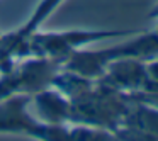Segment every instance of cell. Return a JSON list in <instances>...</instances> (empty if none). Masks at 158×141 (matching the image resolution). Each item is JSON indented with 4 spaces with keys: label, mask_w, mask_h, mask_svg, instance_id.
Here are the masks:
<instances>
[{
    "label": "cell",
    "mask_w": 158,
    "mask_h": 141,
    "mask_svg": "<svg viewBox=\"0 0 158 141\" xmlns=\"http://www.w3.org/2000/svg\"><path fill=\"white\" fill-rule=\"evenodd\" d=\"M158 56V36L151 32H134L127 41L107 46L100 49H80L75 51L61 68L85 77L90 80H99L106 72V66L116 60L134 58L141 61H150Z\"/></svg>",
    "instance_id": "cell-1"
},
{
    "label": "cell",
    "mask_w": 158,
    "mask_h": 141,
    "mask_svg": "<svg viewBox=\"0 0 158 141\" xmlns=\"http://www.w3.org/2000/svg\"><path fill=\"white\" fill-rule=\"evenodd\" d=\"M70 102V124H89L109 129L112 133L121 126L133 104L126 93L110 89L100 80H94V83L85 92L77 95Z\"/></svg>",
    "instance_id": "cell-2"
},
{
    "label": "cell",
    "mask_w": 158,
    "mask_h": 141,
    "mask_svg": "<svg viewBox=\"0 0 158 141\" xmlns=\"http://www.w3.org/2000/svg\"><path fill=\"white\" fill-rule=\"evenodd\" d=\"M136 31H117V29H66V31H38L29 39V56L48 58L63 63L75 51L85 49L110 39L129 38Z\"/></svg>",
    "instance_id": "cell-3"
},
{
    "label": "cell",
    "mask_w": 158,
    "mask_h": 141,
    "mask_svg": "<svg viewBox=\"0 0 158 141\" xmlns=\"http://www.w3.org/2000/svg\"><path fill=\"white\" fill-rule=\"evenodd\" d=\"M61 65L48 58L27 56L15 63L10 70L0 73V100L12 95H34L51 87Z\"/></svg>",
    "instance_id": "cell-4"
},
{
    "label": "cell",
    "mask_w": 158,
    "mask_h": 141,
    "mask_svg": "<svg viewBox=\"0 0 158 141\" xmlns=\"http://www.w3.org/2000/svg\"><path fill=\"white\" fill-rule=\"evenodd\" d=\"M65 0H39L29 19L10 32H0V73L29 56V39L58 10Z\"/></svg>",
    "instance_id": "cell-5"
},
{
    "label": "cell",
    "mask_w": 158,
    "mask_h": 141,
    "mask_svg": "<svg viewBox=\"0 0 158 141\" xmlns=\"http://www.w3.org/2000/svg\"><path fill=\"white\" fill-rule=\"evenodd\" d=\"M31 95H12L0 100V134H15L34 139L39 122L29 112Z\"/></svg>",
    "instance_id": "cell-6"
},
{
    "label": "cell",
    "mask_w": 158,
    "mask_h": 141,
    "mask_svg": "<svg viewBox=\"0 0 158 141\" xmlns=\"http://www.w3.org/2000/svg\"><path fill=\"white\" fill-rule=\"evenodd\" d=\"M100 82L126 95L139 92L146 80V61L134 58L116 60L106 66Z\"/></svg>",
    "instance_id": "cell-7"
},
{
    "label": "cell",
    "mask_w": 158,
    "mask_h": 141,
    "mask_svg": "<svg viewBox=\"0 0 158 141\" xmlns=\"http://www.w3.org/2000/svg\"><path fill=\"white\" fill-rule=\"evenodd\" d=\"M31 104L34 107V117L46 124H70L72 102L55 87H48L34 95H31Z\"/></svg>",
    "instance_id": "cell-8"
},
{
    "label": "cell",
    "mask_w": 158,
    "mask_h": 141,
    "mask_svg": "<svg viewBox=\"0 0 158 141\" xmlns=\"http://www.w3.org/2000/svg\"><path fill=\"white\" fill-rule=\"evenodd\" d=\"M121 126L134 127L146 134L151 141H158V107L143 102H133Z\"/></svg>",
    "instance_id": "cell-9"
},
{
    "label": "cell",
    "mask_w": 158,
    "mask_h": 141,
    "mask_svg": "<svg viewBox=\"0 0 158 141\" xmlns=\"http://www.w3.org/2000/svg\"><path fill=\"white\" fill-rule=\"evenodd\" d=\"M70 134L73 141H117L112 131L89 124H70Z\"/></svg>",
    "instance_id": "cell-10"
},
{
    "label": "cell",
    "mask_w": 158,
    "mask_h": 141,
    "mask_svg": "<svg viewBox=\"0 0 158 141\" xmlns=\"http://www.w3.org/2000/svg\"><path fill=\"white\" fill-rule=\"evenodd\" d=\"M34 139L36 141H73L72 134H70V124H46V122H41Z\"/></svg>",
    "instance_id": "cell-11"
},
{
    "label": "cell",
    "mask_w": 158,
    "mask_h": 141,
    "mask_svg": "<svg viewBox=\"0 0 158 141\" xmlns=\"http://www.w3.org/2000/svg\"><path fill=\"white\" fill-rule=\"evenodd\" d=\"M148 17H151V19H155V21H158V2L153 5V9L150 10ZM155 32H156V36H158V26H156V29H155Z\"/></svg>",
    "instance_id": "cell-12"
}]
</instances>
